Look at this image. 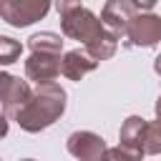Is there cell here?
Masks as SVG:
<instances>
[{"mask_svg": "<svg viewBox=\"0 0 161 161\" xmlns=\"http://www.w3.org/2000/svg\"><path fill=\"white\" fill-rule=\"evenodd\" d=\"M63 111H65V91L58 83L48 80V83H38V91L20 108L15 121L20 123V128L35 133V131L50 126Z\"/></svg>", "mask_w": 161, "mask_h": 161, "instance_id": "1", "label": "cell"}, {"mask_svg": "<svg viewBox=\"0 0 161 161\" xmlns=\"http://www.w3.org/2000/svg\"><path fill=\"white\" fill-rule=\"evenodd\" d=\"M63 15V33L73 40H93L96 35L103 33V20H98L91 10H86L83 5L68 10V13H60Z\"/></svg>", "mask_w": 161, "mask_h": 161, "instance_id": "2", "label": "cell"}, {"mask_svg": "<svg viewBox=\"0 0 161 161\" xmlns=\"http://www.w3.org/2000/svg\"><path fill=\"white\" fill-rule=\"evenodd\" d=\"M50 8V0H0V15L10 25H30L40 20Z\"/></svg>", "mask_w": 161, "mask_h": 161, "instance_id": "3", "label": "cell"}, {"mask_svg": "<svg viewBox=\"0 0 161 161\" xmlns=\"http://www.w3.org/2000/svg\"><path fill=\"white\" fill-rule=\"evenodd\" d=\"M161 40V18L158 15H136L126 28L128 45H156Z\"/></svg>", "mask_w": 161, "mask_h": 161, "instance_id": "4", "label": "cell"}, {"mask_svg": "<svg viewBox=\"0 0 161 161\" xmlns=\"http://www.w3.org/2000/svg\"><path fill=\"white\" fill-rule=\"evenodd\" d=\"M60 73V53L55 50H33L25 60V75L35 83H48Z\"/></svg>", "mask_w": 161, "mask_h": 161, "instance_id": "5", "label": "cell"}, {"mask_svg": "<svg viewBox=\"0 0 161 161\" xmlns=\"http://www.w3.org/2000/svg\"><path fill=\"white\" fill-rule=\"evenodd\" d=\"M3 80V91H0V98H3V111H5V116H18L20 113V108L30 101V96H33V91H30V86L25 83V80H20V78H15V75H3L0 78Z\"/></svg>", "mask_w": 161, "mask_h": 161, "instance_id": "6", "label": "cell"}, {"mask_svg": "<svg viewBox=\"0 0 161 161\" xmlns=\"http://www.w3.org/2000/svg\"><path fill=\"white\" fill-rule=\"evenodd\" d=\"M136 10H138V5H136L133 0H108L106 8H103L101 20H103V25H108L113 33H126L128 23L136 18Z\"/></svg>", "mask_w": 161, "mask_h": 161, "instance_id": "7", "label": "cell"}, {"mask_svg": "<svg viewBox=\"0 0 161 161\" xmlns=\"http://www.w3.org/2000/svg\"><path fill=\"white\" fill-rule=\"evenodd\" d=\"M68 151L78 158H98L106 153V146H103L101 136H96L91 131H75L68 138Z\"/></svg>", "mask_w": 161, "mask_h": 161, "instance_id": "8", "label": "cell"}, {"mask_svg": "<svg viewBox=\"0 0 161 161\" xmlns=\"http://www.w3.org/2000/svg\"><path fill=\"white\" fill-rule=\"evenodd\" d=\"M98 65V60L88 53V50H70L65 53L63 63H60V73L70 80H80L86 73H91L93 68Z\"/></svg>", "mask_w": 161, "mask_h": 161, "instance_id": "9", "label": "cell"}, {"mask_svg": "<svg viewBox=\"0 0 161 161\" xmlns=\"http://www.w3.org/2000/svg\"><path fill=\"white\" fill-rule=\"evenodd\" d=\"M143 133H146V121L138 116H131L123 128H121V146L131 148L136 156H143Z\"/></svg>", "mask_w": 161, "mask_h": 161, "instance_id": "10", "label": "cell"}, {"mask_svg": "<svg viewBox=\"0 0 161 161\" xmlns=\"http://www.w3.org/2000/svg\"><path fill=\"white\" fill-rule=\"evenodd\" d=\"M116 45H118V33H101V35H96L93 40H88L86 43V50L96 58V60H106V58H111L113 53H116Z\"/></svg>", "mask_w": 161, "mask_h": 161, "instance_id": "11", "label": "cell"}, {"mask_svg": "<svg viewBox=\"0 0 161 161\" xmlns=\"http://www.w3.org/2000/svg\"><path fill=\"white\" fill-rule=\"evenodd\" d=\"M60 48H63V40L55 33H38V35L30 38V50H55V53H60Z\"/></svg>", "mask_w": 161, "mask_h": 161, "instance_id": "12", "label": "cell"}, {"mask_svg": "<svg viewBox=\"0 0 161 161\" xmlns=\"http://www.w3.org/2000/svg\"><path fill=\"white\" fill-rule=\"evenodd\" d=\"M143 151H146V153H158V151H161V118L153 121V123H146Z\"/></svg>", "mask_w": 161, "mask_h": 161, "instance_id": "13", "label": "cell"}, {"mask_svg": "<svg viewBox=\"0 0 161 161\" xmlns=\"http://www.w3.org/2000/svg\"><path fill=\"white\" fill-rule=\"evenodd\" d=\"M20 43H15L13 38H0V60L8 65V63H13L18 55H20Z\"/></svg>", "mask_w": 161, "mask_h": 161, "instance_id": "14", "label": "cell"}, {"mask_svg": "<svg viewBox=\"0 0 161 161\" xmlns=\"http://www.w3.org/2000/svg\"><path fill=\"white\" fill-rule=\"evenodd\" d=\"M55 5H58V10H60V13H68V10L78 8V5H80V0H55Z\"/></svg>", "mask_w": 161, "mask_h": 161, "instance_id": "15", "label": "cell"}, {"mask_svg": "<svg viewBox=\"0 0 161 161\" xmlns=\"http://www.w3.org/2000/svg\"><path fill=\"white\" fill-rule=\"evenodd\" d=\"M133 3H136L138 8H143V10H151V8H153L158 0H133Z\"/></svg>", "mask_w": 161, "mask_h": 161, "instance_id": "16", "label": "cell"}, {"mask_svg": "<svg viewBox=\"0 0 161 161\" xmlns=\"http://www.w3.org/2000/svg\"><path fill=\"white\" fill-rule=\"evenodd\" d=\"M153 68H156V73H158V75H161V55H158V58H156V63H153Z\"/></svg>", "mask_w": 161, "mask_h": 161, "instance_id": "17", "label": "cell"}, {"mask_svg": "<svg viewBox=\"0 0 161 161\" xmlns=\"http://www.w3.org/2000/svg\"><path fill=\"white\" fill-rule=\"evenodd\" d=\"M156 113H158V118H161V98H158V103H156Z\"/></svg>", "mask_w": 161, "mask_h": 161, "instance_id": "18", "label": "cell"}]
</instances>
